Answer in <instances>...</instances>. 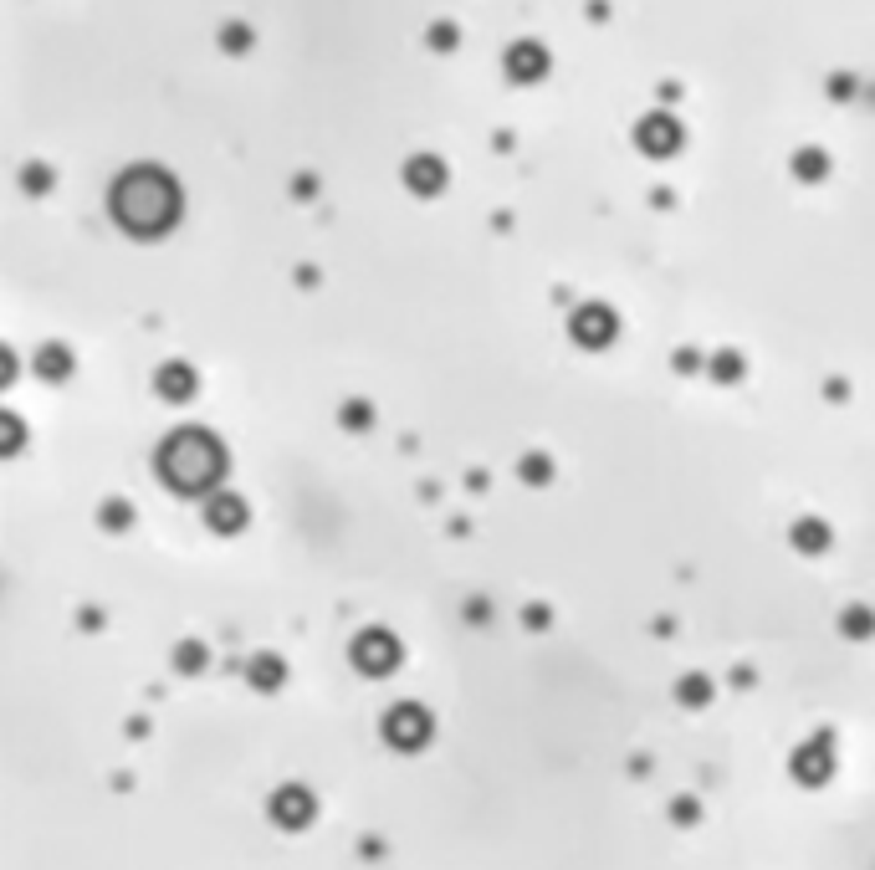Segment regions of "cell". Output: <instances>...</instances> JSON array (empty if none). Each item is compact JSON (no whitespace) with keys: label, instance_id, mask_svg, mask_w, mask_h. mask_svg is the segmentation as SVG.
I'll return each instance as SVG.
<instances>
[{"label":"cell","instance_id":"obj_1","mask_svg":"<svg viewBox=\"0 0 875 870\" xmlns=\"http://www.w3.org/2000/svg\"><path fill=\"white\" fill-rule=\"evenodd\" d=\"M108 205H113V221L128 236H164L174 221H180V190H174V180L154 164L118 174Z\"/></svg>","mask_w":875,"mask_h":870},{"label":"cell","instance_id":"obj_2","mask_svg":"<svg viewBox=\"0 0 875 870\" xmlns=\"http://www.w3.org/2000/svg\"><path fill=\"white\" fill-rule=\"evenodd\" d=\"M154 466H159L164 487H174L180 497H200V492H210L226 476V451H221V441H215L210 430L185 425V430H174L169 441L159 446Z\"/></svg>","mask_w":875,"mask_h":870},{"label":"cell","instance_id":"obj_3","mask_svg":"<svg viewBox=\"0 0 875 870\" xmlns=\"http://www.w3.org/2000/svg\"><path fill=\"white\" fill-rule=\"evenodd\" d=\"M354 666L364 676H389V671L400 666V640L389 635V630H364L354 640Z\"/></svg>","mask_w":875,"mask_h":870},{"label":"cell","instance_id":"obj_4","mask_svg":"<svg viewBox=\"0 0 875 870\" xmlns=\"http://www.w3.org/2000/svg\"><path fill=\"white\" fill-rule=\"evenodd\" d=\"M635 144L645 149V154H655V159H671L676 149H681V123L671 118V113H645L640 123H635Z\"/></svg>","mask_w":875,"mask_h":870},{"label":"cell","instance_id":"obj_5","mask_svg":"<svg viewBox=\"0 0 875 870\" xmlns=\"http://www.w3.org/2000/svg\"><path fill=\"white\" fill-rule=\"evenodd\" d=\"M384 737L395 748H420L425 737H430V712L420 702H400V707H389L384 717Z\"/></svg>","mask_w":875,"mask_h":870},{"label":"cell","instance_id":"obj_6","mask_svg":"<svg viewBox=\"0 0 875 870\" xmlns=\"http://www.w3.org/2000/svg\"><path fill=\"white\" fill-rule=\"evenodd\" d=\"M568 333H574V343H584V348H604V343H615L620 323H615V313H609L604 302H589V308H579V313H574Z\"/></svg>","mask_w":875,"mask_h":870},{"label":"cell","instance_id":"obj_7","mask_svg":"<svg viewBox=\"0 0 875 870\" xmlns=\"http://www.w3.org/2000/svg\"><path fill=\"white\" fill-rule=\"evenodd\" d=\"M246 502L236 497V492H215L210 502H205V522H210V528L215 533H241L246 528Z\"/></svg>","mask_w":875,"mask_h":870},{"label":"cell","instance_id":"obj_8","mask_svg":"<svg viewBox=\"0 0 875 870\" xmlns=\"http://www.w3.org/2000/svg\"><path fill=\"white\" fill-rule=\"evenodd\" d=\"M548 72V52L538 47V41H517V47H507V77L512 82H538Z\"/></svg>","mask_w":875,"mask_h":870},{"label":"cell","instance_id":"obj_9","mask_svg":"<svg viewBox=\"0 0 875 870\" xmlns=\"http://www.w3.org/2000/svg\"><path fill=\"white\" fill-rule=\"evenodd\" d=\"M405 185H410L415 195H441V190H446V164L435 159V154H415V159L405 164Z\"/></svg>","mask_w":875,"mask_h":870},{"label":"cell","instance_id":"obj_10","mask_svg":"<svg viewBox=\"0 0 875 870\" xmlns=\"http://www.w3.org/2000/svg\"><path fill=\"white\" fill-rule=\"evenodd\" d=\"M154 389H159L164 400L185 405V400H195V369H190V364H164V369L154 374Z\"/></svg>","mask_w":875,"mask_h":870},{"label":"cell","instance_id":"obj_11","mask_svg":"<svg viewBox=\"0 0 875 870\" xmlns=\"http://www.w3.org/2000/svg\"><path fill=\"white\" fill-rule=\"evenodd\" d=\"M246 681H251L256 691H277V686L287 681V666H282V656H251V666H246Z\"/></svg>","mask_w":875,"mask_h":870},{"label":"cell","instance_id":"obj_12","mask_svg":"<svg viewBox=\"0 0 875 870\" xmlns=\"http://www.w3.org/2000/svg\"><path fill=\"white\" fill-rule=\"evenodd\" d=\"M789 538H794V548H799V553H824V548H829V528H824L819 517H799Z\"/></svg>","mask_w":875,"mask_h":870},{"label":"cell","instance_id":"obj_13","mask_svg":"<svg viewBox=\"0 0 875 870\" xmlns=\"http://www.w3.org/2000/svg\"><path fill=\"white\" fill-rule=\"evenodd\" d=\"M36 374H41V379H67V374H72V354H67L62 343H47V348L36 354Z\"/></svg>","mask_w":875,"mask_h":870},{"label":"cell","instance_id":"obj_14","mask_svg":"<svg viewBox=\"0 0 875 870\" xmlns=\"http://www.w3.org/2000/svg\"><path fill=\"white\" fill-rule=\"evenodd\" d=\"M840 630H845V640H870L875 635V615L865 604H850L845 615H840Z\"/></svg>","mask_w":875,"mask_h":870},{"label":"cell","instance_id":"obj_15","mask_svg":"<svg viewBox=\"0 0 875 870\" xmlns=\"http://www.w3.org/2000/svg\"><path fill=\"white\" fill-rule=\"evenodd\" d=\"M824 169H829V159L819 149H799L794 154V174H799V180H824Z\"/></svg>","mask_w":875,"mask_h":870},{"label":"cell","instance_id":"obj_16","mask_svg":"<svg viewBox=\"0 0 875 870\" xmlns=\"http://www.w3.org/2000/svg\"><path fill=\"white\" fill-rule=\"evenodd\" d=\"M829 773V753L814 743V748H799V778H824Z\"/></svg>","mask_w":875,"mask_h":870},{"label":"cell","instance_id":"obj_17","mask_svg":"<svg viewBox=\"0 0 875 870\" xmlns=\"http://www.w3.org/2000/svg\"><path fill=\"white\" fill-rule=\"evenodd\" d=\"M174 666H180L185 676H190V671H200V666H205V645H200V640H185L180 650H174Z\"/></svg>","mask_w":875,"mask_h":870},{"label":"cell","instance_id":"obj_18","mask_svg":"<svg viewBox=\"0 0 875 870\" xmlns=\"http://www.w3.org/2000/svg\"><path fill=\"white\" fill-rule=\"evenodd\" d=\"M707 696H712L707 676H686V681H681V702H686V707H707Z\"/></svg>","mask_w":875,"mask_h":870},{"label":"cell","instance_id":"obj_19","mask_svg":"<svg viewBox=\"0 0 875 870\" xmlns=\"http://www.w3.org/2000/svg\"><path fill=\"white\" fill-rule=\"evenodd\" d=\"M343 425H348V430H364V425H374V410H369L364 400H354V405H343Z\"/></svg>","mask_w":875,"mask_h":870},{"label":"cell","instance_id":"obj_20","mask_svg":"<svg viewBox=\"0 0 875 870\" xmlns=\"http://www.w3.org/2000/svg\"><path fill=\"white\" fill-rule=\"evenodd\" d=\"M277 814H282V819H302V814H308V799H302L297 789H292V794H277Z\"/></svg>","mask_w":875,"mask_h":870},{"label":"cell","instance_id":"obj_21","mask_svg":"<svg viewBox=\"0 0 875 870\" xmlns=\"http://www.w3.org/2000/svg\"><path fill=\"white\" fill-rule=\"evenodd\" d=\"M128 517H134V507H128V502H103V522H108V528H128Z\"/></svg>","mask_w":875,"mask_h":870},{"label":"cell","instance_id":"obj_22","mask_svg":"<svg viewBox=\"0 0 875 870\" xmlns=\"http://www.w3.org/2000/svg\"><path fill=\"white\" fill-rule=\"evenodd\" d=\"M712 369H717V379L727 384V379H737V374H742V359H737V354H717V364H712Z\"/></svg>","mask_w":875,"mask_h":870},{"label":"cell","instance_id":"obj_23","mask_svg":"<svg viewBox=\"0 0 875 870\" xmlns=\"http://www.w3.org/2000/svg\"><path fill=\"white\" fill-rule=\"evenodd\" d=\"M522 482H548V461L543 456H528V461H522Z\"/></svg>","mask_w":875,"mask_h":870},{"label":"cell","instance_id":"obj_24","mask_svg":"<svg viewBox=\"0 0 875 870\" xmlns=\"http://www.w3.org/2000/svg\"><path fill=\"white\" fill-rule=\"evenodd\" d=\"M6 451H21V420L6 415Z\"/></svg>","mask_w":875,"mask_h":870},{"label":"cell","instance_id":"obj_25","mask_svg":"<svg viewBox=\"0 0 875 870\" xmlns=\"http://www.w3.org/2000/svg\"><path fill=\"white\" fill-rule=\"evenodd\" d=\"M226 47H231V52H241V47H251V31H241V26H231V31H226Z\"/></svg>","mask_w":875,"mask_h":870},{"label":"cell","instance_id":"obj_26","mask_svg":"<svg viewBox=\"0 0 875 870\" xmlns=\"http://www.w3.org/2000/svg\"><path fill=\"white\" fill-rule=\"evenodd\" d=\"M26 185H31V190L41 195V190H47V185H52V174H47V169H26Z\"/></svg>","mask_w":875,"mask_h":870},{"label":"cell","instance_id":"obj_27","mask_svg":"<svg viewBox=\"0 0 875 870\" xmlns=\"http://www.w3.org/2000/svg\"><path fill=\"white\" fill-rule=\"evenodd\" d=\"M430 41H435V47H456V31H446V26H435V31H430Z\"/></svg>","mask_w":875,"mask_h":870}]
</instances>
